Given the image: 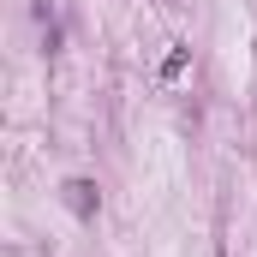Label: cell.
<instances>
[{
    "mask_svg": "<svg viewBox=\"0 0 257 257\" xmlns=\"http://www.w3.org/2000/svg\"><path fill=\"white\" fill-rule=\"evenodd\" d=\"M66 203H72V215L90 221V215H96V186H90V180H72V186H66Z\"/></svg>",
    "mask_w": 257,
    "mask_h": 257,
    "instance_id": "6da1fadb",
    "label": "cell"
}]
</instances>
